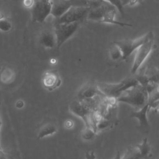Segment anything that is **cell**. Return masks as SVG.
<instances>
[{
	"instance_id": "obj_13",
	"label": "cell",
	"mask_w": 159,
	"mask_h": 159,
	"mask_svg": "<svg viewBox=\"0 0 159 159\" xmlns=\"http://www.w3.org/2000/svg\"><path fill=\"white\" fill-rule=\"evenodd\" d=\"M72 6L70 0H52L51 14L55 19L65 14Z\"/></svg>"
},
{
	"instance_id": "obj_7",
	"label": "cell",
	"mask_w": 159,
	"mask_h": 159,
	"mask_svg": "<svg viewBox=\"0 0 159 159\" xmlns=\"http://www.w3.org/2000/svg\"><path fill=\"white\" fill-rule=\"evenodd\" d=\"M89 9L87 7L71 6L65 14L58 18L55 19L54 23L80 22L86 16Z\"/></svg>"
},
{
	"instance_id": "obj_26",
	"label": "cell",
	"mask_w": 159,
	"mask_h": 159,
	"mask_svg": "<svg viewBox=\"0 0 159 159\" xmlns=\"http://www.w3.org/2000/svg\"><path fill=\"white\" fill-rule=\"evenodd\" d=\"M24 102L22 100H19L16 102V107H17L19 109L22 108L24 107Z\"/></svg>"
},
{
	"instance_id": "obj_29",
	"label": "cell",
	"mask_w": 159,
	"mask_h": 159,
	"mask_svg": "<svg viewBox=\"0 0 159 159\" xmlns=\"http://www.w3.org/2000/svg\"><path fill=\"white\" fill-rule=\"evenodd\" d=\"M113 159H121V156H120V153L119 152H117L116 155L115 156V157Z\"/></svg>"
},
{
	"instance_id": "obj_22",
	"label": "cell",
	"mask_w": 159,
	"mask_h": 159,
	"mask_svg": "<svg viewBox=\"0 0 159 159\" xmlns=\"http://www.w3.org/2000/svg\"><path fill=\"white\" fill-rule=\"evenodd\" d=\"M104 1L110 4L111 5L113 6L114 7H115L119 12H120L122 15H124V6H122L121 0H104Z\"/></svg>"
},
{
	"instance_id": "obj_17",
	"label": "cell",
	"mask_w": 159,
	"mask_h": 159,
	"mask_svg": "<svg viewBox=\"0 0 159 159\" xmlns=\"http://www.w3.org/2000/svg\"><path fill=\"white\" fill-rule=\"evenodd\" d=\"M114 125V122L101 116L95 122L94 129L96 133L112 128Z\"/></svg>"
},
{
	"instance_id": "obj_1",
	"label": "cell",
	"mask_w": 159,
	"mask_h": 159,
	"mask_svg": "<svg viewBox=\"0 0 159 159\" xmlns=\"http://www.w3.org/2000/svg\"><path fill=\"white\" fill-rule=\"evenodd\" d=\"M148 93L139 83L122 93L116 98L117 102H123L139 109L147 104Z\"/></svg>"
},
{
	"instance_id": "obj_31",
	"label": "cell",
	"mask_w": 159,
	"mask_h": 159,
	"mask_svg": "<svg viewBox=\"0 0 159 159\" xmlns=\"http://www.w3.org/2000/svg\"><path fill=\"white\" fill-rule=\"evenodd\" d=\"M2 121H1V116H0V129L1 128V126H2ZM0 149H2V147H1V143H0Z\"/></svg>"
},
{
	"instance_id": "obj_30",
	"label": "cell",
	"mask_w": 159,
	"mask_h": 159,
	"mask_svg": "<svg viewBox=\"0 0 159 159\" xmlns=\"http://www.w3.org/2000/svg\"><path fill=\"white\" fill-rule=\"evenodd\" d=\"M4 18H6V17L4 16V14L2 12L0 11V20L2 19H4Z\"/></svg>"
},
{
	"instance_id": "obj_14",
	"label": "cell",
	"mask_w": 159,
	"mask_h": 159,
	"mask_svg": "<svg viewBox=\"0 0 159 159\" xmlns=\"http://www.w3.org/2000/svg\"><path fill=\"white\" fill-rule=\"evenodd\" d=\"M40 44L45 49H53L57 47L56 39L53 30H45L42 31L39 36Z\"/></svg>"
},
{
	"instance_id": "obj_10",
	"label": "cell",
	"mask_w": 159,
	"mask_h": 159,
	"mask_svg": "<svg viewBox=\"0 0 159 159\" xmlns=\"http://www.w3.org/2000/svg\"><path fill=\"white\" fill-rule=\"evenodd\" d=\"M149 107L147 104L142 107L136 109L135 111H131L130 114V117L135 118L138 120V127L139 130L144 133H148L150 130V125L149 124V120L148 119L147 114Z\"/></svg>"
},
{
	"instance_id": "obj_28",
	"label": "cell",
	"mask_w": 159,
	"mask_h": 159,
	"mask_svg": "<svg viewBox=\"0 0 159 159\" xmlns=\"http://www.w3.org/2000/svg\"><path fill=\"white\" fill-rule=\"evenodd\" d=\"M73 125V122L71 120H68L65 122V126L67 128H71Z\"/></svg>"
},
{
	"instance_id": "obj_23",
	"label": "cell",
	"mask_w": 159,
	"mask_h": 159,
	"mask_svg": "<svg viewBox=\"0 0 159 159\" xmlns=\"http://www.w3.org/2000/svg\"><path fill=\"white\" fill-rule=\"evenodd\" d=\"M143 0H121L122 6H135L140 4Z\"/></svg>"
},
{
	"instance_id": "obj_9",
	"label": "cell",
	"mask_w": 159,
	"mask_h": 159,
	"mask_svg": "<svg viewBox=\"0 0 159 159\" xmlns=\"http://www.w3.org/2000/svg\"><path fill=\"white\" fill-rule=\"evenodd\" d=\"M151 147L147 139L140 144L130 146L121 159H145L150 156Z\"/></svg>"
},
{
	"instance_id": "obj_19",
	"label": "cell",
	"mask_w": 159,
	"mask_h": 159,
	"mask_svg": "<svg viewBox=\"0 0 159 159\" xmlns=\"http://www.w3.org/2000/svg\"><path fill=\"white\" fill-rule=\"evenodd\" d=\"M109 57L112 61L122 60V53L117 44L114 42L109 47Z\"/></svg>"
},
{
	"instance_id": "obj_5",
	"label": "cell",
	"mask_w": 159,
	"mask_h": 159,
	"mask_svg": "<svg viewBox=\"0 0 159 159\" xmlns=\"http://www.w3.org/2000/svg\"><path fill=\"white\" fill-rule=\"evenodd\" d=\"M52 0H35L31 8L32 20L42 23L51 14Z\"/></svg>"
},
{
	"instance_id": "obj_3",
	"label": "cell",
	"mask_w": 159,
	"mask_h": 159,
	"mask_svg": "<svg viewBox=\"0 0 159 159\" xmlns=\"http://www.w3.org/2000/svg\"><path fill=\"white\" fill-rule=\"evenodd\" d=\"M153 48L154 34L150 31L148 32V35L145 41L135 50L134 60L130 70L132 75H135L143 65L144 63L152 53Z\"/></svg>"
},
{
	"instance_id": "obj_6",
	"label": "cell",
	"mask_w": 159,
	"mask_h": 159,
	"mask_svg": "<svg viewBox=\"0 0 159 159\" xmlns=\"http://www.w3.org/2000/svg\"><path fill=\"white\" fill-rule=\"evenodd\" d=\"M69 108L71 113L83 120L86 126L93 128V111L89 108L85 102L80 100L73 101L70 104Z\"/></svg>"
},
{
	"instance_id": "obj_18",
	"label": "cell",
	"mask_w": 159,
	"mask_h": 159,
	"mask_svg": "<svg viewBox=\"0 0 159 159\" xmlns=\"http://www.w3.org/2000/svg\"><path fill=\"white\" fill-rule=\"evenodd\" d=\"M147 104L149 109L158 110V88H157L148 93Z\"/></svg>"
},
{
	"instance_id": "obj_25",
	"label": "cell",
	"mask_w": 159,
	"mask_h": 159,
	"mask_svg": "<svg viewBox=\"0 0 159 159\" xmlns=\"http://www.w3.org/2000/svg\"><path fill=\"white\" fill-rule=\"evenodd\" d=\"M85 159H96L95 154L93 151L88 152L85 154Z\"/></svg>"
},
{
	"instance_id": "obj_21",
	"label": "cell",
	"mask_w": 159,
	"mask_h": 159,
	"mask_svg": "<svg viewBox=\"0 0 159 159\" xmlns=\"http://www.w3.org/2000/svg\"><path fill=\"white\" fill-rule=\"evenodd\" d=\"M12 28L11 22L6 18L0 20V30L4 32H9Z\"/></svg>"
},
{
	"instance_id": "obj_11",
	"label": "cell",
	"mask_w": 159,
	"mask_h": 159,
	"mask_svg": "<svg viewBox=\"0 0 159 159\" xmlns=\"http://www.w3.org/2000/svg\"><path fill=\"white\" fill-rule=\"evenodd\" d=\"M42 83L46 89L52 91L60 87L61 84V80L57 71L51 70L46 71L43 74Z\"/></svg>"
},
{
	"instance_id": "obj_16",
	"label": "cell",
	"mask_w": 159,
	"mask_h": 159,
	"mask_svg": "<svg viewBox=\"0 0 159 159\" xmlns=\"http://www.w3.org/2000/svg\"><path fill=\"white\" fill-rule=\"evenodd\" d=\"M16 78L15 71L10 67H4L0 71V81L6 84L12 83Z\"/></svg>"
},
{
	"instance_id": "obj_20",
	"label": "cell",
	"mask_w": 159,
	"mask_h": 159,
	"mask_svg": "<svg viewBox=\"0 0 159 159\" xmlns=\"http://www.w3.org/2000/svg\"><path fill=\"white\" fill-rule=\"evenodd\" d=\"M96 134L97 133L93 128L89 126H85L81 132V137L85 140H91L96 137Z\"/></svg>"
},
{
	"instance_id": "obj_15",
	"label": "cell",
	"mask_w": 159,
	"mask_h": 159,
	"mask_svg": "<svg viewBox=\"0 0 159 159\" xmlns=\"http://www.w3.org/2000/svg\"><path fill=\"white\" fill-rule=\"evenodd\" d=\"M58 130L57 124L53 122L46 121L43 122L38 129L37 139H42L44 137L53 135Z\"/></svg>"
},
{
	"instance_id": "obj_4",
	"label": "cell",
	"mask_w": 159,
	"mask_h": 159,
	"mask_svg": "<svg viewBox=\"0 0 159 159\" xmlns=\"http://www.w3.org/2000/svg\"><path fill=\"white\" fill-rule=\"evenodd\" d=\"M80 22L73 23H54L53 32L56 39L57 48L60 47L71 38L78 30Z\"/></svg>"
},
{
	"instance_id": "obj_27",
	"label": "cell",
	"mask_w": 159,
	"mask_h": 159,
	"mask_svg": "<svg viewBox=\"0 0 159 159\" xmlns=\"http://www.w3.org/2000/svg\"><path fill=\"white\" fill-rule=\"evenodd\" d=\"M0 159H9L7 155L2 149H0Z\"/></svg>"
},
{
	"instance_id": "obj_24",
	"label": "cell",
	"mask_w": 159,
	"mask_h": 159,
	"mask_svg": "<svg viewBox=\"0 0 159 159\" xmlns=\"http://www.w3.org/2000/svg\"><path fill=\"white\" fill-rule=\"evenodd\" d=\"M35 0H23L22 4L26 8L31 9L34 4Z\"/></svg>"
},
{
	"instance_id": "obj_12",
	"label": "cell",
	"mask_w": 159,
	"mask_h": 159,
	"mask_svg": "<svg viewBox=\"0 0 159 159\" xmlns=\"http://www.w3.org/2000/svg\"><path fill=\"white\" fill-rule=\"evenodd\" d=\"M78 100L84 101L95 98L98 96H105L99 89L97 83H88L83 86L78 92Z\"/></svg>"
},
{
	"instance_id": "obj_2",
	"label": "cell",
	"mask_w": 159,
	"mask_h": 159,
	"mask_svg": "<svg viewBox=\"0 0 159 159\" xmlns=\"http://www.w3.org/2000/svg\"><path fill=\"white\" fill-rule=\"evenodd\" d=\"M138 84L139 82L134 75L127 76L118 83H97L99 89L106 97L116 99L125 91Z\"/></svg>"
},
{
	"instance_id": "obj_8",
	"label": "cell",
	"mask_w": 159,
	"mask_h": 159,
	"mask_svg": "<svg viewBox=\"0 0 159 159\" xmlns=\"http://www.w3.org/2000/svg\"><path fill=\"white\" fill-rule=\"evenodd\" d=\"M148 35V32L136 39H124L115 42L122 52V60H125L129 57L145 41Z\"/></svg>"
}]
</instances>
